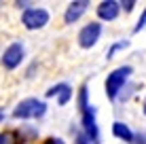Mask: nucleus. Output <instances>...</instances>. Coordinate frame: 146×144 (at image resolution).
I'll list each match as a JSON object with an SVG mask.
<instances>
[{
  "instance_id": "1",
  "label": "nucleus",
  "mask_w": 146,
  "mask_h": 144,
  "mask_svg": "<svg viewBox=\"0 0 146 144\" xmlns=\"http://www.w3.org/2000/svg\"><path fill=\"white\" fill-rule=\"evenodd\" d=\"M80 110H83V127L87 138L95 144H100V131H98V123H95V110L87 104V91L85 87L80 89Z\"/></svg>"
},
{
  "instance_id": "2",
  "label": "nucleus",
  "mask_w": 146,
  "mask_h": 144,
  "mask_svg": "<svg viewBox=\"0 0 146 144\" xmlns=\"http://www.w3.org/2000/svg\"><path fill=\"white\" fill-rule=\"evenodd\" d=\"M47 112V104L36 100V98H28L17 104V108L13 110L15 119H38Z\"/></svg>"
},
{
  "instance_id": "3",
  "label": "nucleus",
  "mask_w": 146,
  "mask_h": 144,
  "mask_svg": "<svg viewBox=\"0 0 146 144\" xmlns=\"http://www.w3.org/2000/svg\"><path fill=\"white\" fill-rule=\"evenodd\" d=\"M131 72H133L131 66H123V68H117L114 72L108 74V78H106V93H108L110 100H114V98L119 96V91L123 89L125 81L129 78V74H131Z\"/></svg>"
},
{
  "instance_id": "4",
  "label": "nucleus",
  "mask_w": 146,
  "mask_h": 144,
  "mask_svg": "<svg viewBox=\"0 0 146 144\" xmlns=\"http://www.w3.org/2000/svg\"><path fill=\"white\" fill-rule=\"evenodd\" d=\"M100 36H102V23L91 21L78 32V44L83 49H89V47H93V44L98 42Z\"/></svg>"
},
{
  "instance_id": "5",
  "label": "nucleus",
  "mask_w": 146,
  "mask_h": 144,
  "mask_svg": "<svg viewBox=\"0 0 146 144\" xmlns=\"http://www.w3.org/2000/svg\"><path fill=\"white\" fill-rule=\"evenodd\" d=\"M21 21H23V26H26L28 30H38L42 26H47L49 13L44 11V9H28V11L23 13Z\"/></svg>"
},
{
  "instance_id": "6",
  "label": "nucleus",
  "mask_w": 146,
  "mask_h": 144,
  "mask_svg": "<svg viewBox=\"0 0 146 144\" xmlns=\"http://www.w3.org/2000/svg\"><path fill=\"white\" fill-rule=\"evenodd\" d=\"M21 59H23V44L13 42L2 55V66L7 68V70H13V68H17L19 64H21Z\"/></svg>"
},
{
  "instance_id": "7",
  "label": "nucleus",
  "mask_w": 146,
  "mask_h": 144,
  "mask_svg": "<svg viewBox=\"0 0 146 144\" xmlns=\"http://www.w3.org/2000/svg\"><path fill=\"white\" fill-rule=\"evenodd\" d=\"M121 11V2H114V0H104L98 7V17L104 19V21H112V19L119 17Z\"/></svg>"
},
{
  "instance_id": "8",
  "label": "nucleus",
  "mask_w": 146,
  "mask_h": 144,
  "mask_svg": "<svg viewBox=\"0 0 146 144\" xmlns=\"http://www.w3.org/2000/svg\"><path fill=\"white\" fill-rule=\"evenodd\" d=\"M87 7H89V2H85V0L72 2V4L68 7V11H66V23H74V21L80 17V15L87 11Z\"/></svg>"
},
{
  "instance_id": "9",
  "label": "nucleus",
  "mask_w": 146,
  "mask_h": 144,
  "mask_svg": "<svg viewBox=\"0 0 146 144\" xmlns=\"http://www.w3.org/2000/svg\"><path fill=\"white\" fill-rule=\"evenodd\" d=\"M55 93H57L59 96V106H64V104H68V100H70V96H72V89H70L66 83H59V85H55V87H51L47 91V96L51 98V96H55Z\"/></svg>"
},
{
  "instance_id": "10",
  "label": "nucleus",
  "mask_w": 146,
  "mask_h": 144,
  "mask_svg": "<svg viewBox=\"0 0 146 144\" xmlns=\"http://www.w3.org/2000/svg\"><path fill=\"white\" fill-rule=\"evenodd\" d=\"M112 133L117 138H121V140H125V142H133V131L129 129L125 123H121V121H114L112 123Z\"/></svg>"
},
{
  "instance_id": "11",
  "label": "nucleus",
  "mask_w": 146,
  "mask_h": 144,
  "mask_svg": "<svg viewBox=\"0 0 146 144\" xmlns=\"http://www.w3.org/2000/svg\"><path fill=\"white\" fill-rule=\"evenodd\" d=\"M0 144H15V136H13L11 131L0 133Z\"/></svg>"
},
{
  "instance_id": "12",
  "label": "nucleus",
  "mask_w": 146,
  "mask_h": 144,
  "mask_svg": "<svg viewBox=\"0 0 146 144\" xmlns=\"http://www.w3.org/2000/svg\"><path fill=\"white\" fill-rule=\"evenodd\" d=\"M146 28V9H144V13L140 15V19H138V23L133 26V32H140V30H144Z\"/></svg>"
},
{
  "instance_id": "13",
  "label": "nucleus",
  "mask_w": 146,
  "mask_h": 144,
  "mask_svg": "<svg viewBox=\"0 0 146 144\" xmlns=\"http://www.w3.org/2000/svg\"><path fill=\"white\" fill-rule=\"evenodd\" d=\"M127 47V40H123V42H117V44H112V49L108 51V57H112L114 55V51H119V49H125Z\"/></svg>"
},
{
  "instance_id": "14",
  "label": "nucleus",
  "mask_w": 146,
  "mask_h": 144,
  "mask_svg": "<svg viewBox=\"0 0 146 144\" xmlns=\"http://www.w3.org/2000/svg\"><path fill=\"white\" fill-rule=\"evenodd\" d=\"M74 144H89V138H87V133H76V140H74Z\"/></svg>"
},
{
  "instance_id": "15",
  "label": "nucleus",
  "mask_w": 146,
  "mask_h": 144,
  "mask_svg": "<svg viewBox=\"0 0 146 144\" xmlns=\"http://www.w3.org/2000/svg\"><path fill=\"white\" fill-rule=\"evenodd\" d=\"M44 144H64V142L59 140V138H49V140L44 142Z\"/></svg>"
},
{
  "instance_id": "16",
  "label": "nucleus",
  "mask_w": 146,
  "mask_h": 144,
  "mask_svg": "<svg viewBox=\"0 0 146 144\" xmlns=\"http://www.w3.org/2000/svg\"><path fill=\"white\" fill-rule=\"evenodd\" d=\"M123 4H125V11H131L135 2H133V0H127V2H123Z\"/></svg>"
},
{
  "instance_id": "17",
  "label": "nucleus",
  "mask_w": 146,
  "mask_h": 144,
  "mask_svg": "<svg viewBox=\"0 0 146 144\" xmlns=\"http://www.w3.org/2000/svg\"><path fill=\"white\" fill-rule=\"evenodd\" d=\"M2 119H4V115H2V112H0V121H2Z\"/></svg>"
},
{
  "instance_id": "18",
  "label": "nucleus",
  "mask_w": 146,
  "mask_h": 144,
  "mask_svg": "<svg viewBox=\"0 0 146 144\" xmlns=\"http://www.w3.org/2000/svg\"><path fill=\"white\" fill-rule=\"evenodd\" d=\"M144 112H146V104H144Z\"/></svg>"
}]
</instances>
